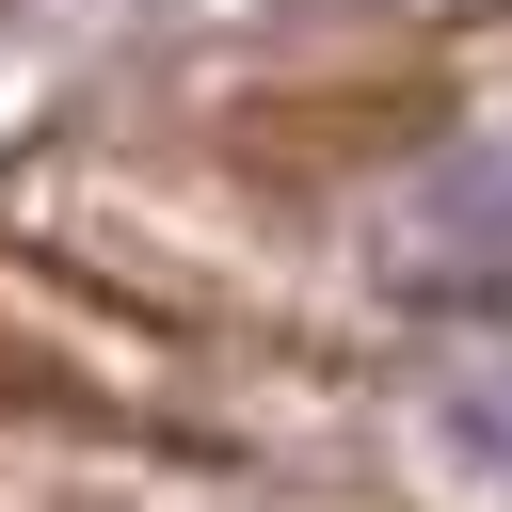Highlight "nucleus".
I'll list each match as a JSON object with an SVG mask.
<instances>
[{"instance_id":"obj_1","label":"nucleus","mask_w":512,"mask_h":512,"mask_svg":"<svg viewBox=\"0 0 512 512\" xmlns=\"http://www.w3.org/2000/svg\"><path fill=\"white\" fill-rule=\"evenodd\" d=\"M432 448H448L480 496H512V336H496V352H448V384H432Z\"/></svg>"}]
</instances>
